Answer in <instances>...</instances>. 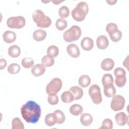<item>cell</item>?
Returning a JSON list of instances; mask_svg holds the SVG:
<instances>
[{
    "label": "cell",
    "mask_w": 129,
    "mask_h": 129,
    "mask_svg": "<svg viewBox=\"0 0 129 129\" xmlns=\"http://www.w3.org/2000/svg\"><path fill=\"white\" fill-rule=\"evenodd\" d=\"M114 74L115 76L120 75H126L125 70L121 68H117L114 70Z\"/></svg>",
    "instance_id": "f35d334b"
},
{
    "label": "cell",
    "mask_w": 129,
    "mask_h": 129,
    "mask_svg": "<svg viewBox=\"0 0 129 129\" xmlns=\"http://www.w3.org/2000/svg\"><path fill=\"white\" fill-rule=\"evenodd\" d=\"M21 63L24 68L28 69L33 66L34 62L33 59L31 57H24L22 59Z\"/></svg>",
    "instance_id": "d6a6232c"
},
{
    "label": "cell",
    "mask_w": 129,
    "mask_h": 129,
    "mask_svg": "<svg viewBox=\"0 0 129 129\" xmlns=\"http://www.w3.org/2000/svg\"><path fill=\"white\" fill-rule=\"evenodd\" d=\"M8 54L12 57H17L21 54V49L19 46L17 45H13L8 48Z\"/></svg>",
    "instance_id": "44dd1931"
},
{
    "label": "cell",
    "mask_w": 129,
    "mask_h": 129,
    "mask_svg": "<svg viewBox=\"0 0 129 129\" xmlns=\"http://www.w3.org/2000/svg\"><path fill=\"white\" fill-rule=\"evenodd\" d=\"M23 118L28 123H37L41 116V108L38 104L30 100L23 104L21 108Z\"/></svg>",
    "instance_id": "6da1fadb"
},
{
    "label": "cell",
    "mask_w": 129,
    "mask_h": 129,
    "mask_svg": "<svg viewBox=\"0 0 129 129\" xmlns=\"http://www.w3.org/2000/svg\"><path fill=\"white\" fill-rule=\"evenodd\" d=\"M62 81L58 78H54L47 85L46 92L47 94H56L58 92L62 87Z\"/></svg>",
    "instance_id": "52a82bcc"
},
{
    "label": "cell",
    "mask_w": 129,
    "mask_h": 129,
    "mask_svg": "<svg viewBox=\"0 0 129 129\" xmlns=\"http://www.w3.org/2000/svg\"><path fill=\"white\" fill-rule=\"evenodd\" d=\"M12 129H24V125L21 119L18 117H15L13 119L12 121Z\"/></svg>",
    "instance_id": "f1b7e54d"
},
{
    "label": "cell",
    "mask_w": 129,
    "mask_h": 129,
    "mask_svg": "<svg viewBox=\"0 0 129 129\" xmlns=\"http://www.w3.org/2000/svg\"><path fill=\"white\" fill-rule=\"evenodd\" d=\"M70 14V10L68 7L66 6H61L58 10V14L59 16L62 18H67Z\"/></svg>",
    "instance_id": "836d02e7"
},
{
    "label": "cell",
    "mask_w": 129,
    "mask_h": 129,
    "mask_svg": "<svg viewBox=\"0 0 129 129\" xmlns=\"http://www.w3.org/2000/svg\"><path fill=\"white\" fill-rule=\"evenodd\" d=\"M25 18L21 16L10 17L7 21V26L11 29H21L25 25Z\"/></svg>",
    "instance_id": "5b68a950"
},
{
    "label": "cell",
    "mask_w": 129,
    "mask_h": 129,
    "mask_svg": "<svg viewBox=\"0 0 129 129\" xmlns=\"http://www.w3.org/2000/svg\"><path fill=\"white\" fill-rule=\"evenodd\" d=\"M107 3H108L109 5H114L117 1H106Z\"/></svg>",
    "instance_id": "b9f144b4"
},
{
    "label": "cell",
    "mask_w": 129,
    "mask_h": 129,
    "mask_svg": "<svg viewBox=\"0 0 129 129\" xmlns=\"http://www.w3.org/2000/svg\"><path fill=\"white\" fill-rule=\"evenodd\" d=\"M41 62L45 67H50L54 64V59L53 57L47 54L43 56L41 59Z\"/></svg>",
    "instance_id": "484cf974"
},
{
    "label": "cell",
    "mask_w": 129,
    "mask_h": 129,
    "mask_svg": "<svg viewBox=\"0 0 129 129\" xmlns=\"http://www.w3.org/2000/svg\"><path fill=\"white\" fill-rule=\"evenodd\" d=\"M17 37L16 33L11 31H6L3 35V38L5 42L11 43L15 41Z\"/></svg>",
    "instance_id": "5bb4252c"
},
{
    "label": "cell",
    "mask_w": 129,
    "mask_h": 129,
    "mask_svg": "<svg viewBox=\"0 0 129 129\" xmlns=\"http://www.w3.org/2000/svg\"><path fill=\"white\" fill-rule=\"evenodd\" d=\"M82 34L80 27L78 26L74 25L66 30L63 34V38L64 41L71 42L79 39Z\"/></svg>",
    "instance_id": "277c9868"
},
{
    "label": "cell",
    "mask_w": 129,
    "mask_h": 129,
    "mask_svg": "<svg viewBox=\"0 0 129 129\" xmlns=\"http://www.w3.org/2000/svg\"><path fill=\"white\" fill-rule=\"evenodd\" d=\"M52 3H53L55 5H58L59 3L62 2L63 1H51Z\"/></svg>",
    "instance_id": "7bdbcfd3"
},
{
    "label": "cell",
    "mask_w": 129,
    "mask_h": 129,
    "mask_svg": "<svg viewBox=\"0 0 129 129\" xmlns=\"http://www.w3.org/2000/svg\"><path fill=\"white\" fill-rule=\"evenodd\" d=\"M93 121V117L87 113H83L80 117V122L84 126H89Z\"/></svg>",
    "instance_id": "d6986e66"
},
{
    "label": "cell",
    "mask_w": 129,
    "mask_h": 129,
    "mask_svg": "<svg viewBox=\"0 0 129 129\" xmlns=\"http://www.w3.org/2000/svg\"><path fill=\"white\" fill-rule=\"evenodd\" d=\"M47 54L54 58L56 57L59 53V49L57 46L52 45L49 46L47 49Z\"/></svg>",
    "instance_id": "4316f807"
},
{
    "label": "cell",
    "mask_w": 129,
    "mask_h": 129,
    "mask_svg": "<svg viewBox=\"0 0 129 129\" xmlns=\"http://www.w3.org/2000/svg\"><path fill=\"white\" fill-rule=\"evenodd\" d=\"M57 118V123L61 124L65 120V115L63 112L60 110H56L53 112Z\"/></svg>",
    "instance_id": "e575fe53"
},
{
    "label": "cell",
    "mask_w": 129,
    "mask_h": 129,
    "mask_svg": "<svg viewBox=\"0 0 129 129\" xmlns=\"http://www.w3.org/2000/svg\"><path fill=\"white\" fill-rule=\"evenodd\" d=\"M117 28H118V27L116 24L114 23H109L107 25L106 27V31L108 33L110 31H112V30L115 29H117Z\"/></svg>",
    "instance_id": "74e56055"
},
{
    "label": "cell",
    "mask_w": 129,
    "mask_h": 129,
    "mask_svg": "<svg viewBox=\"0 0 129 129\" xmlns=\"http://www.w3.org/2000/svg\"><path fill=\"white\" fill-rule=\"evenodd\" d=\"M20 69L21 67L19 64L13 63L8 66L7 71L8 73L11 74H16L19 73V72L20 71Z\"/></svg>",
    "instance_id": "f546056e"
},
{
    "label": "cell",
    "mask_w": 129,
    "mask_h": 129,
    "mask_svg": "<svg viewBox=\"0 0 129 129\" xmlns=\"http://www.w3.org/2000/svg\"><path fill=\"white\" fill-rule=\"evenodd\" d=\"M89 94L93 102L96 104H100L102 101L100 88L97 84L92 85L89 89Z\"/></svg>",
    "instance_id": "8992f818"
},
{
    "label": "cell",
    "mask_w": 129,
    "mask_h": 129,
    "mask_svg": "<svg viewBox=\"0 0 129 129\" xmlns=\"http://www.w3.org/2000/svg\"><path fill=\"white\" fill-rule=\"evenodd\" d=\"M68 23L67 21L62 18H58L55 22V26L56 28L60 31L63 30L67 28Z\"/></svg>",
    "instance_id": "4dcf8cb0"
},
{
    "label": "cell",
    "mask_w": 129,
    "mask_h": 129,
    "mask_svg": "<svg viewBox=\"0 0 129 129\" xmlns=\"http://www.w3.org/2000/svg\"><path fill=\"white\" fill-rule=\"evenodd\" d=\"M115 119L116 123L119 126H123L127 123L128 117L123 112H120L116 114Z\"/></svg>",
    "instance_id": "30bf717a"
},
{
    "label": "cell",
    "mask_w": 129,
    "mask_h": 129,
    "mask_svg": "<svg viewBox=\"0 0 129 129\" xmlns=\"http://www.w3.org/2000/svg\"><path fill=\"white\" fill-rule=\"evenodd\" d=\"M91 83V79L87 75H82L79 79V84L82 87L85 88L88 87Z\"/></svg>",
    "instance_id": "d4e9b609"
},
{
    "label": "cell",
    "mask_w": 129,
    "mask_h": 129,
    "mask_svg": "<svg viewBox=\"0 0 129 129\" xmlns=\"http://www.w3.org/2000/svg\"><path fill=\"white\" fill-rule=\"evenodd\" d=\"M58 97L56 94H50L47 98L48 102L52 105H56L58 102Z\"/></svg>",
    "instance_id": "8d00e7d4"
},
{
    "label": "cell",
    "mask_w": 129,
    "mask_h": 129,
    "mask_svg": "<svg viewBox=\"0 0 129 129\" xmlns=\"http://www.w3.org/2000/svg\"><path fill=\"white\" fill-rule=\"evenodd\" d=\"M125 102V99L123 96L120 95H114L112 97L110 107L115 111L120 110L124 107Z\"/></svg>",
    "instance_id": "ba28073f"
},
{
    "label": "cell",
    "mask_w": 129,
    "mask_h": 129,
    "mask_svg": "<svg viewBox=\"0 0 129 129\" xmlns=\"http://www.w3.org/2000/svg\"><path fill=\"white\" fill-rule=\"evenodd\" d=\"M128 56H127V57H126V59H125L124 60V61H123V66L124 67H125L127 69V67H126V65H127V64H128Z\"/></svg>",
    "instance_id": "60d3db41"
},
{
    "label": "cell",
    "mask_w": 129,
    "mask_h": 129,
    "mask_svg": "<svg viewBox=\"0 0 129 129\" xmlns=\"http://www.w3.org/2000/svg\"><path fill=\"white\" fill-rule=\"evenodd\" d=\"M103 89L104 94L107 97H112L116 93L115 88L113 84H109L104 86Z\"/></svg>",
    "instance_id": "2e32d148"
},
{
    "label": "cell",
    "mask_w": 129,
    "mask_h": 129,
    "mask_svg": "<svg viewBox=\"0 0 129 129\" xmlns=\"http://www.w3.org/2000/svg\"><path fill=\"white\" fill-rule=\"evenodd\" d=\"M32 18L37 26L40 28H47L51 24L50 18L40 10H36L33 13Z\"/></svg>",
    "instance_id": "3957f363"
},
{
    "label": "cell",
    "mask_w": 129,
    "mask_h": 129,
    "mask_svg": "<svg viewBox=\"0 0 129 129\" xmlns=\"http://www.w3.org/2000/svg\"><path fill=\"white\" fill-rule=\"evenodd\" d=\"M61 99L63 103H71L74 100V97L73 93L70 91L63 92L61 95Z\"/></svg>",
    "instance_id": "603a6c76"
},
{
    "label": "cell",
    "mask_w": 129,
    "mask_h": 129,
    "mask_svg": "<svg viewBox=\"0 0 129 129\" xmlns=\"http://www.w3.org/2000/svg\"><path fill=\"white\" fill-rule=\"evenodd\" d=\"M113 78L110 74H105L102 77V83L103 86L107 85L113 84Z\"/></svg>",
    "instance_id": "1f68e13d"
},
{
    "label": "cell",
    "mask_w": 129,
    "mask_h": 129,
    "mask_svg": "<svg viewBox=\"0 0 129 129\" xmlns=\"http://www.w3.org/2000/svg\"><path fill=\"white\" fill-rule=\"evenodd\" d=\"M7 66V61L4 58H1L0 59V69L3 70Z\"/></svg>",
    "instance_id": "ab89813d"
},
{
    "label": "cell",
    "mask_w": 129,
    "mask_h": 129,
    "mask_svg": "<svg viewBox=\"0 0 129 129\" xmlns=\"http://www.w3.org/2000/svg\"><path fill=\"white\" fill-rule=\"evenodd\" d=\"M82 48L86 50L89 51L91 50L94 46V42L92 38L89 37H86L82 39L81 42Z\"/></svg>",
    "instance_id": "7c38bea8"
},
{
    "label": "cell",
    "mask_w": 129,
    "mask_h": 129,
    "mask_svg": "<svg viewBox=\"0 0 129 129\" xmlns=\"http://www.w3.org/2000/svg\"><path fill=\"white\" fill-rule=\"evenodd\" d=\"M96 44L100 49H105L108 46V39L105 35H100L96 39Z\"/></svg>",
    "instance_id": "8fae6325"
},
{
    "label": "cell",
    "mask_w": 129,
    "mask_h": 129,
    "mask_svg": "<svg viewBox=\"0 0 129 129\" xmlns=\"http://www.w3.org/2000/svg\"><path fill=\"white\" fill-rule=\"evenodd\" d=\"M113 127L112 121L109 118H106L103 120L102 126L99 127L100 129H111Z\"/></svg>",
    "instance_id": "d590c367"
},
{
    "label": "cell",
    "mask_w": 129,
    "mask_h": 129,
    "mask_svg": "<svg viewBox=\"0 0 129 129\" xmlns=\"http://www.w3.org/2000/svg\"><path fill=\"white\" fill-rule=\"evenodd\" d=\"M44 121L45 124L49 126H51L54 125L56 123H57V118L54 113H50L47 114L45 116Z\"/></svg>",
    "instance_id": "7402d4cb"
},
{
    "label": "cell",
    "mask_w": 129,
    "mask_h": 129,
    "mask_svg": "<svg viewBox=\"0 0 129 129\" xmlns=\"http://www.w3.org/2000/svg\"><path fill=\"white\" fill-rule=\"evenodd\" d=\"M46 32L41 29H39L35 30L33 34L34 39L37 41H41L43 40L46 37Z\"/></svg>",
    "instance_id": "e0dca14e"
},
{
    "label": "cell",
    "mask_w": 129,
    "mask_h": 129,
    "mask_svg": "<svg viewBox=\"0 0 129 129\" xmlns=\"http://www.w3.org/2000/svg\"><path fill=\"white\" fill-rule=\"evenodd\" d=\"M69 91L73 93L74 100H79L81 99L83 95V91L82 89L79 86H73L70 88Z\"/></svg>",
    "instance_id": "ac0fdd59"
},
{
    "label": "cell",
    "mask_w": 129,
    "mask_h": 129,
    "mask_svg": "<svg viewBox=\"0 0 129 129\" xmlns=\"http://www.w3.org/2000/svg\"><path fill=\"white\" fill-rule=\"evenodd\" d=\"M114 66V61L110 58H106L102 60L101 63V68L105 71L111 70Z\"/></svg>",
    "instance_id": "9a60e30c"
},
{
    "label": "cell",
    "mask_w": 129,
    "mask_h": 129,
    "mask_svg": "<svg viewBox=\"0 0 129 129\" xmlns=\"http://www.w3.org/2000/svg\"><path fill=\"white\" fill-rule=\"evenodd\" d=\"M31 73L35 77L42 75L45 71V67L40 63H37L32 67Z\"/></svg>",
    "instance_id": "4fadbf2b"
},
{
    "label": "cell",
    "mask_w": 129,
    "mask_h": 129,
    "mask_svg": "<svg viewBox=\"0 0 129 129\" xmlns=\"http://www.w3.org/2000/svg\"><path fill=\"white\" fill-rule=\"evenodd\" d=\"M89 7L85 2H81L72 10L71 14L72 18L76 21H83L88 14Z\"/></svg>",
    "instance_id": "7a4b0ae2"
},
{
    "label": "cell",
    "mask_w": 129,
    "mask_h": 129,
    "mask_svg": "<svg viewBox=\"0 0 129 129\" xmlns=\"http://www.w3.org/2000/svg\"><path fill=\"white\" fill-rule=\"evenodd\" d=\"M83 111V107L78 104H74L72 105L70 108V112L71 114L74 116H78L82 113Z\"/></svg>",
    "instance_id": "cb8c5ba5"
},
{
    "label": "cell",
    "mask_w": 129,
    "mask_h": 129,
    "mask_svg": "<svg viewBox=\"0 0 129 129\" xmlns=\"http://www.w3.org/2000/svg\"><path fill=\"white\" fill-rule=\"evenodd\" d=\"M67 51L68 53L72 57L77 58L80 55V49L75 43L69 44L67 47Z\"/></svg>",
    "instance_id": "9c48e42d"
},
{
    "label": "cell",
    "mask_w": 129,
    "mask_h": 129,
    "mask_svg": "<svg viewBox=\"0 0 129 129\" xmlns=\"http://www.w3.org/2000/svg\"><path fill=\"white\" fill-rule=\"evenodd\" d=\"M125 75H120L115 76L116 78L115 80V83L117 87H122L125 85L126 82Z\"/></svg>",
    "instance_id": "83f0119b"
},
{
    "label": "cell",
    "mask_w": 129,
    "mask_h": 129,
    "mask_svg": "<svg viewBox=\"0 0 129 129\" xmlns=\"http://www.w3.org/2000/svg\"><path fill=\"white\" fill-rule=\"evenodd\" d=\"M111 40L113 42H118L122 37V32L117 29H115L108 33Z\"/></svg>",
    "instance_id": "ffe728a7"
}]
</instances>
